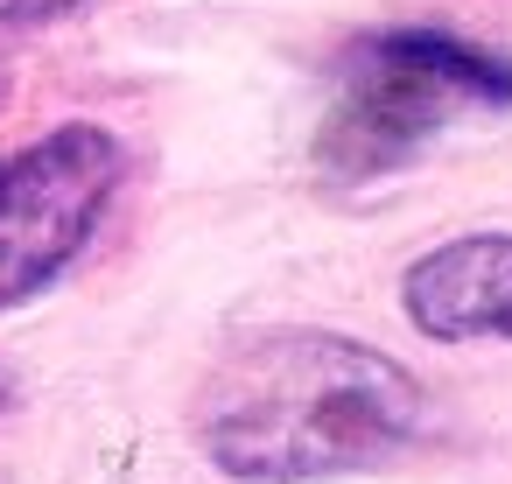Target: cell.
Here are the masks:
<instances>
[{"label": "cell", "mask_w": 512, "mask_h": 484, "mask_svg": "<svg viewBox=\"0 0 512 484\" xmlns=\"http://www.w3.org/2000/svg\"><path fill=\"white\" fill-rule=\"evenodd\" d=\"M421 428V379L337 330H253L211 365L197 393V442L239 484L372 470L414 449Z\"/></svg>", "instance_id": "cell-1"}, {"label": "cell", "mask_w": 512, "mask_h": 484, "mask_svg": "<svg viewBox=\"0 0 512 484\" xmlns=\"http://www.w3.org/2000/svg\"><path fill=\"white\" fill-rule=\"evenodd\" d=\"M470 106H512L505 57L442 29H372L344 50L337 99L316 127V169L330 183L393 176Z\"/></svg>", "instance_id": "cell-2"}, {"label": "cell", "mask_w": 512, "mask_h": 484, "mask_svg": "<svg viewBox=\"0 0 512 484\" xmlns=\"http://www.w3.org/2000/svg\"><path fill=\"white\" fill-rule=\"evenodd\" d=\"M400 309L435 344H512V232H463L400 274Z\"/></svg>", "instance_id": "cell-4"}, {"label": "cell", "mask_w": 512, "mask_h": 484, "mask_svg": "<svg viewBox=\"0 0 512 484\" xmlns=\"http://www.w3.org/2000/svg\"><path fill=\"white\" fill-rule=\"evenodd\" d=\"M15 407V379H8V365H0V414Z\"/></svg>", "instance_id": "cell-6"}, {"label": "cell", "mask_w": 512, "mask_h": 484, "mask_svg": "<svg viewBox=\"0 0 512 484\" xmlns=\"http://www.w3.org/2000/svg\"><path fill=\"white\" fill-rule=\"evenodd\" d=\"M85 0H0V29L8 22H50V15H71Z\"/></svg>", "instance_id": "cell-5"}, {"label": "cell", "mask_w": 512, "mask_h": 484, "mask_svg": "<svg viewBox=\"0 0 512 484\" xmlns=\"http://www.w3.org/2000/svg\"><path fill=\"white\" fill-rule=\"evenodd\" d=\"M120 176L127 148L92 120L50 127L43 141L0 155V309L43 295L85 253Z\"/></svg>", "instance_id": "cell-3"}]
</instances>
